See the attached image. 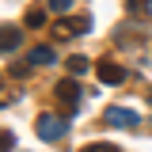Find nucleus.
<instances>
[{
  "mask_svg": "<svg viewBox=\"0 0 152 152\" xmlns=\"http://www.w3.org/2000/svg\"><path fill=\"white\" fill-rule=\"evenodd\" d=\"M103 122L107 126H137V110H129V107H107Z\"/></svg>",
  "mask_w": 152,
  "mask_h": 152,
  "instance_id": "nucleus-5",
  "label": "nucleus"
},
{
  "mask_svg": "<svg viewBox=\"0 0 152 152\" xmlns=\"http://www.w3.org/2000/svg\"><path fill=\"white\" fill-rule=\"evenodd\" d=\"M27 61H31V65H46V69H50V65L57 61V53L50 50V46H34V50L27 53Z\"/></svg>",
  "mask_w": 152,
  "mask_h": 152,
  "instance_id": "nucleus-7",
  "label": "nucleus"
},
{
  "mask_svg": "<svg viewBox=\"0 0 152 152\" xmlns=\"http://www.w3.org/2000/svg\"><path fill=\"white\" fill-rule=\"evenodd\" d=\"M12 148H15V137L8 129H0V152H12Z\"/></svg>",
  "mask_w": 152,
  "mask_h": 152,
  "instance_id": "nucleus-11",
  "label": "nucleus"
},
{
  "mask_svg": "<svg viewBox=\"0 0 152 152\" xmlns=\"http://www.w3.org/2000/svg\"><path fill=\"white\" fill-rule=\"evenodd\" d=\"M34 129L42 141H61L65 133H69V118H61V114H38Z\"/></svg>",
  "mask_w": 152,
  "mask_h": 152,
  "instance_id": "nucleus-1",
  "label": "nucleus"
},
{
  "mask_svg": "<svg viewBox=\"0 0 152 152\" xmlns=\"http://www.w3.org/2000/svg\"><path fill=\"white\" fill-rule=\"evenodd\" d=\"M42 23H46V12L42 8H31L27 12V27H42Z\"/></svg>",
  "mask_w": 152,
  "mask_h": 152,
  "instance_id": "nucleus-9",
  "label": "nucleus"
},
{
  "mask_svg": "<svg viewBox=\"0 0 152 152\" xmlns=\"http://www.w3.org/2000/svg\"><path fill=\"white\" fill-rule=\"evenodd\" d=\"M53 95H57V103H65L69 110H76V103L84 99V91H80V84H76V76H65V80H57Z\"/></svg>",
  "mask_w": 152,
  "mask_h": 152,
  "instance_id": "nucleus-2",
  "label": "nucleus"
},
{
  "mask_svg": "<svg viewBox=\"0 0 152 152\" xmlns=\"http://www.w3.org/2000/svg\"><path fill=\"white\" fill-rule=\"evenodd\" d=\"M126 4H129V12H148L152 8V0H126Z\"/></svg>",
  "mask_w": 152,
  "mask_h": 152,
  "instance_id": "nucleus-12",
  "label": "nucleus"
},
{
  "mask_svg": "<svg viewBox=\"0 0 152 152\" xmlns=\"http://www.w3.org/2000/svg\"><path fill=\"white\" fill-rule=\"evenodd\" d=\"M65 65H69V72H72V76H80V72H88V69H91V61H88V57H80V53H72Z\"/></svg>",
  "mask_w": 152,
  "mask_h": 152,
  "instance_id": "nucleus-8",
  "label": "nucleus"
},
{
  "mask_svg": "<svg viewBox=\"0 0 152 152\" xmlns=\"http://www.w3.org/2000/svg\"><path fill=\"white\" fill-rule=\"evenodd\" d=\"M95 69H99V80H103L107 88H118V84H122V80L129 76L126 69H122V65H118V61H114V57H103V61H99Z\"/></svg>",
  "mask_w": 152,
  "mask_h": 152,
  "instance_id": "nucleus-3",
  "label": "nucleus"
},
{
  "mask_svg": "<svg viewBox=\"0 0 152 152\" xmlns=\"http://www.w3.org/2000/svg\"><path fill=\"white\" fill-rule=\"evenodd\" d=\"M19 46H23V31H19L15 23H4L0 27V53H12Z\"/></svg>",
  "mask_w": 152,
  "mask_h": 152,
  "instance_id": "nucleus-4",
  "label": "nucleus"
},
{
  "mask_svg": "<svg viewBox=\"0 0 152 152\" xmlns=\"http://www.w3.org/2000/svg\"><path fill=\"white\" fill-rule=\"evenodd\" d=\"M19 99V88H15V76L12 72H4L0 76V107H12Z\"/></svg>",
  "mask_w": 152,
  "mask_h": 152,
  "instance_id": "nucleus-6",
  "label": "nucleus"
},
{
  "mask_svg": "<svg viewBox=\"0 0 152 152\" xmlns=\"http://www.w3.org/2000/svg\"><path fill=\"white\" fill-rule=\"evenodd\" d=\"M148 103H152V91H148Z\"/></svg>",
  "mask_w": 152,
  "mask_h": 152,
  "instance_id": "nucleus-14",
  "label": "nucleus"
},
{
  "mask_svg": "<svg viewBox=\"0 0 152 152\" xmlns=\"http://www.w3.org/2000/svg\"><path fill=\"white\" fill-rule=\"evenodd\" d=\"M69 8H72V0H50V12H53V15H65Z\"/></svg>",
  "mask_w": 152,
  "mask_h": 152,
  "instance_id": "nucleus-10",
  "label": "nucleus"
},
{
  "mask_svg": "<svg viewBox=\"0 0 152 152\" xmlns=\"http://www.w3.org/2000/svg\"><path fill=\"white\" fill-rule=\"evenodd\" d=\"M84 152H118V148H114V145H107V141H99V145H88Z\"/></svg>",
  "mask_w": 152,
  "mask_h": 152,
  "instance_id": "nucleus-13",
  "label": "nucleus"
}]
</instances>
